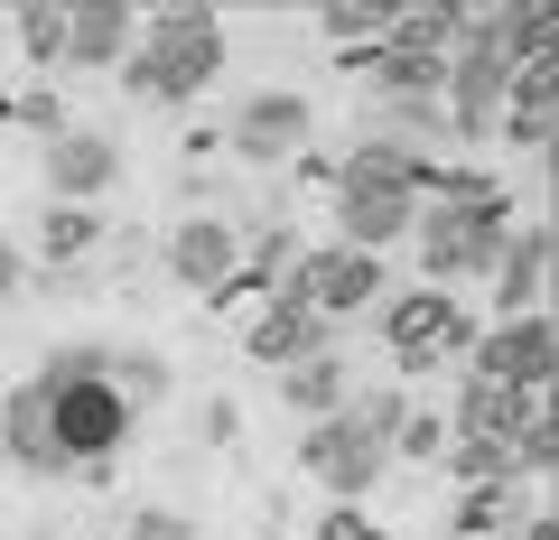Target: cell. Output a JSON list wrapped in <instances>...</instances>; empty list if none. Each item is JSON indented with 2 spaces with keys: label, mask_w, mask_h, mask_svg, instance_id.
Instances as JSON below:
<instances>
[{
  "label": "cell",
  "mask_w": 559,
  "mask_h": 540,
  "mask_svg": "<svg viewBox=\"0 0 559 540\" xmlns=\"http://www.w3.org/2000/svg\"><path fill=\"white\" fill-rule=\"evenodd\" d=\"M419 215H411V242H419V271H429V289H448L457 299L466 280H485L503 252V233H513V205H503L495 178H476V168H429V187H419Z\"/></svg>",
  "instance_id": "6da1fadb"
},
{
  "label": "cell",
  "mask_w": 559,
  "mask_h": 540,
  "mask_svg": "<svg viewBox=\"0 0 559 540\" xmlns=\"http://www.w3.org/2000/svg\"><path fill=\"white\" fill-rule=\"evenodd\" d=\"M28 392L47 400L57 457L75 466V476H103V466H112V447L131 439V410H121V392L103 382V345H66V355H47V373L28 382Z\"/></svg>",
  "instance_id": "7a4b0ae2"
},
{
  "label": "cell",
  "mask_w": 559,
  "mask_h": 540,
  "mask_svg": "<svg viewBox=\"0 0 559 540\" xmlns=\"http://www.w3.org/2000/svg\"><path fill=\"white\" fill-rule=\"evenodd\" d=\"M224 65V20L197 10V0H159V10H140V47L121 57L140 103H197Z\"/></svg>",
  "instance_id": "3957f363"
},
{
  "label": "cell",
  "mask_w": 559,
  "mask_h": 540,
  "mask_svg": "<svg viewBox=\"0 0 559 540\" xmlns=\"http://www.w3.org/2000/svg\"><path fill=\"white\" fill-rule=\"evenodd\" d=\"M271 299L308 308L318 326L364 317V308H382V261H373V252H345V242H326V252H299L289 271H280V280H271Z\"/></svg>",
  "instance_id": "277c9868"
},
{
  "label": "cell",
  "mask_w": 559,
  "mask_h": 540,
  "mask_svg": "<svg viewBox=\"0 0 559 540\" xmlns=\"http://www.w3.org/2000/svg\"><path fill=\"white\" fill-rule=\"evenodd\" d=\"M382 345H392V373H439L448 355H466L476 345V317H466L448 289H401V299H382Z\"/></svg>",
  "instance_id": "5b68a950"
},
{
  "label": "cell",
  "mask_w": 559,
  "mask_h": 540,
  "mask_svg": "<svg viewBox=\"0 0 559 540\" xmlns=\"http://www.w3.org/2000/svg\"><path fill=\"white\" fill-rule=\"evenodd\" d=\"M466 373L503 382V392H550V373H559V336H550V317H495V326H476V345H466Z\"/></svg>",
  "instance_id": "8992f818"
},
{
  "label": "cell",
  "mask_w": 559,
  "mask_h": 540,
  "mask_svg": "<svg viewBox=\"0 0 559 540\" xmlns=\"http://www.w3.org/2000/svg\"><path fill=\"white\" fill-rule=\"evenodd\" d=\"M503 84L513 65L495 47H448V84H439V121L457 141H495V112H503Z\"/></svg>",
  "instance_id": "52a82bcc"
},
{
  "label": "cell",
  "mask_w": 559,
  "mask_h": 540,
  "mask_svg": "<svg viewBox=\"0 0 559 540\" xmlns=\"http://www.w3.org/2000/svg\"><path fill=\"white\" fill-rule=\"evenodd\" d=\"M382 457H392V447H373V439H364V429H355V410H336V420H308V439H299V466L326 484V494H373Z\"/></svg>",
  "instance_id": "ba28073f"
},
{
  "label": "cell",
  "mask_w": 559,
  "mask_h": 540,
  "mask_svg": "<svg viewBox=\"0 0 559 540\" xmlns=\"http://www.w3.org/2000/svg\"><path fill=\"white\" fill-rule=\"evenodd\" d=\"M168 280H178V289H205V299L234 289V280H242V233H234L224 215H187L178 233H168Z\"/></svg>",
  "instance_id": "9c48e42d"
},
{
  "label": "cell",
  "mask_w": 559,
  "mask_h": 540,
  "mask_svg": "<svg viewBox=\"0 0 559 540\" xmlns=\"http://www.w3.org/2000/svg\"><path fill=\"white\" fill-rule=\"evenodd\" d=\"M485 280H495V317H540V289H550V224H513Z\"/></svg>",
  "instance_id": "30bf717a"
},
{
  "label": "cell",
  "mask_w": 559,
  "mask_h": 540,
  "mask_svg": "<svg viewBox=\"0 0 559 540\" xmlns=\"http://www.w3.org/2000/svg\"><path fill=\"white\" fill-rule=\"evenodd\" d=\"M112 178H121V149L103 131L47 141V205H94V196H112Z\"/></svg>",
  "instance_id": "8fae6325"
},
{
  "label": "cell",
  "mask_w": 559,
  "mask_h": 540,
  "mask_svg": "<svg viewBox=\"0 0 559 540\" xmlns=\"http://www.w3.org/2000/svg\"><path fill=\"white\" fill-rule=\"evenodd\" d=\"M234 149H242V159H261V168L299 159V149H308V94H252L234 112Z\"/></svg>",
  "instance_id": "7c38bea8"
},
{
  "label": "cell",
  "mask_w": 559,
  "mask_h": 540,
  "mask_svg": "<svg viewBox=\"0 0 559 540\" xmlns=\"http://www.w3.org/2000/svg\"><path fill=\"white\" fill-rule=\"evenodd\" d=\"M419 196L401 187H336V242L345 252H382V242H411Z\"/></svg>",
  "instance_id": "4fadbf2b"
},
{
  "label": "cell",
  "mask_w": 559,
  "mask_h": 540,
  "mask_svg": "<svg viewBox=\"0 0 559 540\" xmlns=\"http://www.w3.org/2000/svg\"><path fill=\"white\" fill-rule=\"evenodd\" d=\"M326 336H336V326H318L308 308L271 299V308L252 317V336H242V355H252V363H271V373H289V363H308V355H336Z\"/></svg>",
  "instance_id": "5bb4252c"
},
{
  "label": "cell",
  "mask_w": 559,
  "mask_h": 540,
  "mask_svg": "<svg viewBox=\"0 0 559 540\" xmlns=\"http://www.w3.org/2000/svg\"><path fill=\"white\" fill-rule=\"evenodd\" d=\"M495 131H503L513 149H550V131H559V75H550V65H513Z\"/></svg>",
  "instance_id": "9a60e30c"
},
{
  "label": "cell",
  "mask_w": 559,
  "mask_h": 540,
  "mask_svg": "<svg viewBox=\"0 0 559 540\" xmlns=\"http://www.w3.org/2000/svg\"><path fill=\"white\" fill-rule=\"evenodd\" d=\"M0 457L20 466V476H75V466L57 457V429H47V400L28 392V382H20L10 400H0Z\"/></svg>",
  "instance_id": "2e32d148"
},
{
  "label": "cell",
  "mask_w": 559,
  "mask_h": 540,
  "mask_svg": "<svg viewBox=\"0 0 559 540\" xmlns=\"http://www.w3.org/2000/svg\"><path fill=\"white\" fill-rule=\"evenodd\" d=\"M140 47V20L121 0H75L66 10V65H121Z\"/></svg>",
  "instance_id": "e0dca14e"
},
{
  "label": "cell",
  "mask_w": 559,
  "mask_h": 540,
  "mask_svg": "<svg viewBox=\"0 0 559 540\" xmlns=\"http://www.w3.org/2000/svg\"><path fill=\"white\" fill-rule=\"evenodd\" d=\"M429 149H401L392 131H373V141H355L345 149V168H336V187H401V196H419V187H429Z\"/></svg>",
  "instance_id": "ac0fdd59"
},
{
  "label": "cell",
  "mask_w": 559,
  "mask_h": 540,
  "mask_svg": "<svg viewBox=\"0 0 559 540\" xmlns=\"http://www.w3.org/2000/svg\"><path fill=\"white\" fill-rule=\"evenodd\" d=\"M392 20H401L392 0H326V10H318V28L336 38V65H345V75H355V65H373V47L392 38Z\"/></svg>",
  "instance_id": "d6986e66"
},
{
  "label": "cell",
  "mask_w": 559,
  "mask_h": 540,
  "mask_svg": "<svg viewBox=\"0 0 559 540\" xmlns=\"http://www.w3.org/2000/svg\"><path fill=\"white\" fill-rule=\"evenodd\" d=\"M280 400H289L299 420H336L345 400H355V382H345L336 355H308V363H289V373H280Z\"/></svg>",
  "instance_id": "ffe728a7"
},
{
  "label": "cell",
  "mask_w": 559,
  "mask_h": 540,
  "mask_svg": "<svg viewBox=\"0 0 559 540\" xmlns=\"http://www.w3.org/2000/svg\"><path fill=\"white\" fill-rule=\"evenodd\" d=\"M513 429H522V392H503V382L466 373V392H457V420H448V439H513Z\"/></svg>",
  "instance_id": "44dd1931"
},
{
  "label": "cell",
  "mask_w": 559,
  "mask_h": 540,
  "mask_svg": "<svg viewBox=\"0 0 559 540\" xmlns=\"http://www.w3.org/2000/svg\"><path fill=\"white\" fill-rule=\"evenodd\" d=\"M550 47H559V20L540 10V0L495 10V57H503V65H550Z\"/></svg>",
  "instance_id": "7402d4cb"
},
{
  "label": "cell",
  "mask_w": 559,
  "mask_h": 540,
  "mask_svg": "<svg viewBox=\"0 0 559 540\" xmlns=\"http://www.w3.org/2000/svg\"><path fill=\"white\" fill-rule=\"evenodd\" d=\"M103 382L121 392V410H131V420L168 400V363H159V355H140V345H131V355H103Z\"/></svg>",
  "instance_id": "603a6c76"
},
{
  "label": "cell",
  "mask_w": 559,
  "mask_h": 540,
  "mask_svg": "<svg viewBox=\"0 0 559 540\" xmlns=\"http://www.w3.org/2000/svg\"><path fill=\"white\" fill-rule=\"evenodd\" d=\"M10 28H20V57L28 65H66V10H57V0H20Z\"/></svg>",
  "instance_id": "cb8c5ba5"
},
{
  "label": "cell",
  "mask_w": 559,
  "mask_h": 540,
  "mask_svg": "<svg viewBox=\"0 0 559 540\" xmlns=\"http://www.w3.org/2000/svg\"><path fill=\"white\" fill-rule=\"evenodd\" d=\"M94 242H103L94 205H47V215H38V252L47 261H75V252H94Z\"/></svg>",
  "instance_id": "d4e9b609"
},
{
  "label": "cell",
  "mask_w": 559,
  "mask_h": 540,
  "mask_svg": "<svg viewBox=\"0 0 559 540\" xmlns=\"http://www.w3.org/2000/svg\"><path fill=\"white\" fill-rule=\"evenodd\" d=\"M439 457L457 466L466 484H513V476H522V466H513V439H448Z\"/></svg>",
  "instance_id": "484cf974"
},
{
  "label": "cell",
  "mask_w": 559,
  "mask_h": 540,
  "mask_svg": "<svg viewBox=\"0 0 559 540\" xmlns=\"http://www.w3.org/2000/svg\"><path fill=\"white\" fill-rule=\"evenodd\" d=\"M513 484H466V503H457V531L466 540H495V531H513Z\"/></svg>",
  "instance_id": "4316f807"
},
{
  "label": "cell",
  "mask_w": 559,
  "mask_h": 540,
  "mask_svg": "<svg viewBox=\"0 0 559 540\" xmlns=\"http://www.w3.org/2000/svg\"><path fill=\"white\" fill-rule=\"evenodd\" d=\"M392 447H401V457H419V466H429V457L448 447V420H429V410H411V420L392 429Z\"/></svg>",
  "instance_id": "83f0119b"
},
{
  "label": "cell",
  "mask_w": 559,
  "mask_h": 540,
  "mask_svg": "<svg viewBox=\"0 0 559 540\" xmlns=\"http://www.w3.org/2000/svg\"><path fill=\"white\" fill-rule=\"evenodd\" d=\"M10 121L38 131V141H66V103H57V94H20V103H10Z\"/></svg>",
  "instance_id": "f1b7e54d"
},
{
  "label": "cell",
  "mask_w": 559,
  "mask_h": 540,
  "mask_svg": "<svg viewBox=\"0 0 559 540\" xmlns=\"http://www.w3.org/2000/svg\"><path fill=\"white\" fill-rule=\"evenodd\" d=\"M318 540H382V531H373V521H364V513H355V503H336V513H326V521H318Z\"/></svg>",
  "instance_id": "f546056e"
},
{
  "label": "cell",
  "mask_w": 559,
  "mask_h": 540,
  "mask_svg": "<svg viewBox=\"0 0 559 540\" xmlns=\"http://www.w3.org/2000/svg\"><path fill=\"white\" fill-rule=\"evenodd\" d=\"M20 280H28V271H20V242H10V233H0V308H10V299H20Z\"/></svg>",
  "instance_id": "4dcf8cb0"
},
{
  "label": "cell",
  "mask_w": 559,
  "mask_h": 540,
  "mask_svg": "<svg viewBox=\"0 0 559 540\" xmlns=\"http://www.w3.org/2000/svg\"><path fill=\"white\" fill-rule=\"evenodd\" d=\"M495 540H559V531H550V521L532 513V521H513V531H495Z\"/></svg>",
  "instance_id": "1f68e13d"
}]
</instances>
